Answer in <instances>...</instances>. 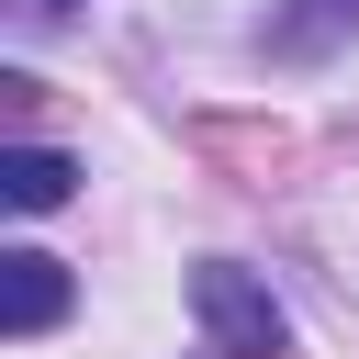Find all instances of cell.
<instances>
[{
	"label": "cell",
	"instance_id": "277c9868",
	"mask_svg": "<svg viewBox=\"0 0 359 359\" xmlns=\"http://www.w3.org/2000/svg\"><path fill=\"white\" fill-rule=\"evenodd\" d=\"M337 34H359V0H280L269 11V56H325Z\"/></svg>",
	"mask_w": 359,
	"mask_h": 359
},
{
	"label": "cell",
	"instance_id": "6da1fadb",
	"mask_svg": "<svg viewBox=\"0 0 359 359\" xmlns=\"http://www.w3.org/2000/svg\"><path fill=\"white\" fill-rule=\"evenodd\" d=\"M191 314H202L213 359H280V348H292V314H280L269 280H247L236 258H202V269H191Z\"/></svg>",
	"mask_w": 359,
	"mask_h": 359
},
{
	"label": "cell",
	"instance_id": "7a4b0ae2",
	"mask_svg": "<svg viewBox=\"0 0 359 359\" xmlns=\"http://www.w3.org/2000/svg\"><path fill=\"white\" fill-rule=\"evenodd\" d=\"M0 269H11V337H45V325L67 314V269H56L45 247H11Z\"/></svg>",
	"mask_w": 359,
	"mask_h": 359
},
{
	"label": "cell",
	"instance_id": "5b68a950",
	"mask_svg": "<svg viewBox=\"0 0 359 359\" xmlns=\"http://www.w3.org/2000/svg\"><path fill=\"white\" fill-rule=\"evenodd\" d=\"M34 11H79V0H34Z\"/></svg>",
	"mask_w": 359,
	"mask_h": 359
},
{
	"label": "cell",
	"instance_id": "3957f363",
	"mask_svg": "<svg viewBox=\"0 0 359 359\" xmlns=\"http://www.w3.org/2000/svg\"><path fill=\"white\" fill-rule=\"evenodd\" d=\"M67 191H79V168H67L56 146H11V157H0V202H11V213H56Z\"/></svg>",
	"mask_w": 359,
	"mask_h": 359
}]
</instances>
